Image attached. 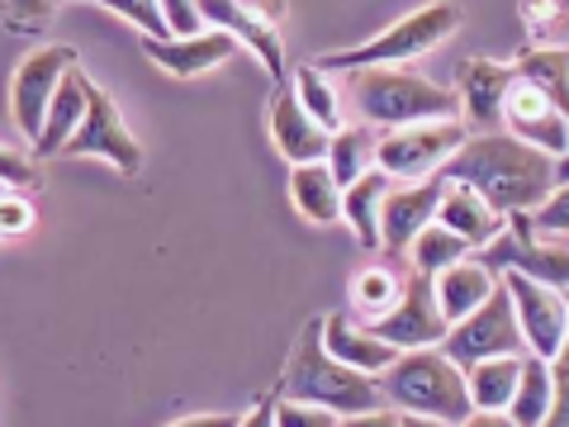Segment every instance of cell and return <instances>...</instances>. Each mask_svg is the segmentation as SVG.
I'll use <instances>...</instances> for the list:
<instances>
[{"instance_id":"obj_1","label":"cell","mask_w":569,"mask_h":427,"mask_svg":"<svg viewBox=\"0 0 569 427\" xmlns=\"http://www.w3.org/2000/svg\"><path fill=\"white\" fill-rule=\"evenodd\" d=\"M441 176L479 190L498 214H537L556 190V157L512 133H470Z\"/></svg>"},{"instance_id":"obj_2","label":"cell","mask_w":569,"mask_h":427,"mask_svg":"<svg viewBox=\"0 0 569 427\" xmlns=\"http://www.w3.org/2000/svg\"><path fill=\"white\" fill-rule=\"evenodd\" d=\"M284 399H305V404H323L337 418L351 414H370V408L385 404V389L376 376H361V370L342 366L337 356L323 347V318L299 332V342L284 361V380H280Z\"/></svg>"},{"instance_id":"obj_3","label":"cell","mask_w":569,"mask_h":427,"mask_svg":"<svg viewBox=\"0 0 569 427\" xmlns=\"http://www.w3.org/2000/svg\"><path fill=\"white\" fill-rule=\"evenodd\" d=\"M347 91L370 129H408V123L460 119V96L447 86L413 77L403 67H366L347 71Z\"/></svg>"},{"instance_id":"obj_4","label":"cell","mask_w":569,"mask_h":427,"mask_svg":"<svg viewBox=\"0 0 569 427\" xmlns=\"http://www.w3.org/2000/svg\"><path fill=\"white\" fill-rule=\"evenodd\" d=\"M385 399L399 414H427V418H447V423H466L470 418V389H466V370L441 347H418V351H399V361L380 376Z\"/></svg>"},{"instance_id":"obj_5","label":"cell","mask_w":569,"mask_h":427,"mask_svg":"<svg viewBox=\"0 0 569 427\" xmlns=\"http://www.w3.org/2000/svg\"><path fill=\"white\" fill-rule=\"evenodd\" d=\"M456 24H460V6H451V0H432V6L403 14L399 24L376 33L370 43L318 58V71H366V67H395V62H408V58H422V52H432L441 39H451Z\"/></svg>"},{"instance_id":"obj_6","label":"cell","mask_w":569,"mask_h":427,"mask_svg":"<svg viewBox=\"0 0 569 427\" xmlns=\"http://www.w3.org/2000/svg\"><path fill=\"white\" fill-rule=\"evenodd\" d=\"M522 347L527 342H522V328H518V314H512L503 280L493 285L489 299L470 318L451 324L447 337H441V351H447L460 370L475 361H493V356H522Z\"/></svg>"},{"instance_id":"obj_7","label":"cell","mask_w":569,"mask_h":427,"mask_svg":"<svg viewBox=\"0 0 569 427\" xmlns=\"http://www.w3.org/2000/svg\"><path fill=\"white\" fill-rule=\"evenodd\" d=\"M470 138V129L460 119H441V123H408V129H385L380 148H376V167L389 181H408V176H427L441 171L451 162V152Z\"/></svg>"},{"instance_id":"obj_8","label":"cell","mask_w":569,"mask_h":427,"mask_svg":"<svg viewBox=\"0 0 569 427\" xmlns=\"http://www.w3.org/2000/svg\"><path fill=\"white\" fill-rule=\"evenodd\" d=\"M503 290L512 299V314H518V328H522V342L531 356L541 361H556L560 347L569 342V295L556 290V285H541L522 271H508L503 276Z\"/></svg>"},{"instance_id":"obj_9","label":"cell","mask_w":569,"mask_h":427,"mask_svg":"<svg viewBox=\"0 0 569 427\" xmlns=\"http://www.w3.org/2000/svg\"><path fill=\"white\" fill-rule=\"evenodd\" d=\"M200 14H204V24L233 33L242 48H252L271 81H284L280 0H200Z\"/></svg>"},{"instance_id":"obj_10","label":"cell","mask_w":569,"mask_h":427,"mask_svg":"<svg viewBox=\"0 0 569 427\" xmlns=\"http://www.w3.org/2000/svg\"><path fill=\"white\" fill-rule=\"evenodd\" d=\"M62 157H104V162H114L123 176H138L142 171L138 138L129 133V123L119 119L114 100L104 96L91 77H86V119L77 123V133L67 138Z\"/></svg>"},{"instance_id":"obj_11","label":"cell","mask_w":569,"mask_h":427,"mask_svg":"<svg viewBox=\"0 0 569 427\" xmlns=\"http://www.w3.org/2000/svg\"><path fill=\"white\" fill-rule=\"evenodd\" d=\"M77 67V48L67 43H48V48H33L29 58L14 71V86H10V105H14V123L20 133L33 142L43 133V119H48V105L58 96L62 77Z\"/></svg>"},{"instance_id":"obj_12","label":"cell","mask_w":569,"mask_h":427,"mask_svg":"<svg viewBox=\"0 0 569 427\" xmlns=\"http://www.w3.org/2000/svg\"><path fill=\"white\" fill-rule=\"evenodd\" d=\"M376 337H385L389 347H399V351H418V347H441V337H447V318H441L437 309V290H432V276H422L413 271L403 280V295H399V305L380 314V318H370L366 324Z\"/></svg>"},{"instance_id":"obj_13","label":"cell","mask_w":569,"mask_h":427,"mask_svg":"<svg viewBox=\"0 0 569 427\" xmlns=\"http://www.w3.org/2000/svg\"><path fill=\"white\" fill-rule=\"evenodd\" d=\"M485 266H503V271H522L541 285H556V290H569V247H546L531 238V224H512L503 228L489 252H485Z\"/></svg>"},{"instance_id":"obj_14","label":"cell","mask_w":569,"mask_h":427,"mask_svg":"<svg viewBox=\"0 0 569 427\" xmlns=\"http://www.w3.org/2000/svg\"><path fill=\"white\" fill-rule=\"evenodd\" d=\"M441 190H447V176L441 171L432 176V181H422V186H395L389 190L385 209H380V247H389V252H408L422 228L437 224Z\"/></svg>"},{"instance_id":"obj_15","label":"cell","mask_w":569,"mask_h":427,"mask_svg":"<svg viewBox=\"0 0 569 427\" xmlns=\"http://www.w3.org/2000/svg\"><path fill=\"white\" fill-rule=\"evenodd\" d=\"M518 67H503V62H489V58H470L460 67V115H466V129L470 133H498L503 123V96Z\"/></svg>"},{"instance_id":"obj_16","label":"cell","mask_w":569,"mask_h":427,"mask_svg":"<svg viewBox=\"0 0 569 427\" xmlns=\"http://www.w3.org/2000/svg\"><path fill=\"white\" fill-rule=\"evenodd\" d=\"M238 48L242 43L233 33H223L213 24L204 33H194V39H142V52H148L162 71H171V77H200V71L228 62Z\"/></svg>"},{"instance_id":"obj_17","label":"cell","mask_w":569,"mask_h":427,"mask_svg":"<svg viewBox=\"0 0 569 427\" xmlns=\"http://www.w3.org/2000/svg\"><path fill=\"white\" fill-rule=\"evenodd\" d=\"M271 138H276V148L284 152V162L305 167V162H323L332 133L305 110V105H299L295 91H280L271 100Z\"/></svg>"},{"instance_id":"obj_18","label":"cell","mask_w":569,"mask_h":427,"mask_svg":"<svg viewBox=\"0 0 569 427\" xmlns=\"http://www.w3.org/2000/svg\"><path fill=\"white\" fill-rule=\"evenodd\" d=\"M437 224L451 228L456 238H466L470 247H485V242H493L508 228V214H498L479 190L460 186V181H447V190H441V205H437Z\"/></svg>"},{"instance_id":"obj_19","label":"cell","mask_w":569,"mask_h":427,"mask_svg":"<svg viewBox=\"0 0 569 427\" xmlns=\"http://www.w3.org/2000/svg\"><path fill=\"white\" fill-rule=\"evenodd\" d=\"M323 347H328L342 366L361 370V376H385V370L399 361V347H389L385 337H376L370 328H356L347 314L323 318Z\"/></svg>"},{"instance_id":"obj_20","label":"cell","mask_w":569,"mask_h":427,"mask_svg":"<svg viewBox=\"0 0 569 427\" xmlns=\"http://www.w3.org/2000/svg\"><path fill=\"white\" fill-rule=\"evenodd\" d=\"M493 285L498 280L489 276V266L475 261V257H460L456 266H447V271H437L432 290H437V309H441V318H447V328L460 324V318H470L479 305H485Z\"/></svg>"},{"instance_id":"obj_21","label":"cell","mask_w":569,"mask_h":427,"mask_svg":"<svg viewBox=\"0 0 569 427\" xmlns=\"http://www.w3.org/2000/svg\"><path fill=\"white\" fill-rule=\"evenodd\" d=\"M81 119H86V77L71 67L62 77V86H58V96H52V105H48V119H43V133L33 138V152L58 157L67 148V138L77 133Z\"/></svg>"},{"instance_id":"obj_22","label":"cell","mask_w":569,"mask_h":427,"mask_svg":"<svg viewBox=\"0 0 569 427\" xmlns=\"http://www.w3.org/2000/svg\"><path fill=\"white\" fill-rule=\"evenodd\" d=\"M389 190H395V186H389V176L380 167L366 171L361 181L342 190V219L351 224V234L361 238L366 252H376V247H380V209H385Z\"/></svg>"},{"instance_id":"obj_23","label":"cell","mask_w":569,"mask_h":427,"mask_svg":"<svg viewBox=\"0 0 569 427\" xmlns=\"http://www.w3.org/2000/svg\"><path fill=\"white\" fill-rule=\"evenodd\" d=\"M290 195L309 224H332L342 219V186L328 171V162H305L290 171Z\"/></svg>"},{"instance_id":"obj_24","label":"cell","mask_w":569,"mask_h":427,"mask_svg":"<svg viewBox=\"0 0 569 427\" xmlns=\"http://www.w3.org/2000/svg\"><path fill=\"white\" fill-rule=\"evenodd\" d=\"M376 148H380V133L370 123H351V129H337L328 138V171L337 176V186H356L366 171H376Z\"/></svg>"},{"instance_id":"obj_25","label":"cell","mask_w":569,"mask_h":427,"mask_svg":"<svg viewBox=\"0 0 569 427\" xmlns=\"http://www.w3.org/2000/svg\"><path fill=\"white\" fill-rule=\"evenodd\" d=\"M550 404H556V370L541 356H522V376L518 389H512L508 418L518 427H541L550 418Z\"/></svg>"},{"instance_id":"obj_26","label":"cell","mask_w":569,"mask_h":427,"mask_svg":"<svg viewBox=\"0 0 569 427\" xmlns=\"http://www.w3.org/2000/svg\"><path fill=\"white\" fill-rule=\"evenodd\" d=\"M522 376V356H493V361H475L466 366V389L475 408H508L512 389Z\"/></svg>"},{"instance_id":"obj_27","label":"cell","mask_w":569,"mask_h":427,"mask_svg":"<svg viewBox=\"0 0 569 427\" xmlns=\"http://www.w3.org/2000/svg\"><path fill=\"white\" fill-rule=\"evenodd\" d=\"M413 271H422V276H437V271H447V266H456L460 257L470 252V242L466 238H456L451 228H441V224H427L422 234L413 238Z\"/></svg>"},{"instance_id":"obj_28","label":"cell","mask_w":569,"mask_h":427,"mask_svg":"<svg viewBox=\"0 0 569 427\" xmlns=\"http://www.w3.org/2000/svg\"><path fill=\"white\" fill-rule=\"evenodd\" d=\"M295 96H299V105L323 123L328 133H337L342 129V100H337V91H332V81L323 77L318 67H299V77H295Z\"/></svg>"},{"instance_id":"obj_29","label":"cell","mask_w":569,"mask_h":427,"mask_svg":"<svg viewBox=\"0 0 569 427\" xmlns=\"http://www.w3.org/2000/svg\"><path fill=\"white\" fill-rule=\"evenodd\" d=\"M399 295H403V280L395 271H385V266H366L361 276L351 280V299H356V309L370 314V318H380L399 305Z\"/></svg>"},{"instance_id":"obj_30","label":"cell","mask_w":569,"mask_h":427,"mask_svg":"<svg viewBox=\"0 0 569 427\" xmlns=\"http://www.w3.org/2000/svg\"><path fill=\"white\" fill-rule=\"evenodd\" d=\"M86 6H104L114 10L119 20H129L133 29H142V39H171V29L157 10V0H86Z\"/></svg>"},{"instance_id":"obj_31","label":"cell","mask_w":569,"mask_h":427,"mask_svg":"<svg viewBox=\"0 0 569 427\" xmlns=\"http://www.w3.org/2000/svg\"><path fill=\"white\" fill-rule=\"evenodd\" d=\"M342 418L323 404H305V399H284L276 404V427H337Z\"/></svg>"},{"instance_id":"obj_32","label":"cell","mask_w":569,"mask_h":427,"mask_svg":"<svg viewBox=\"0 0 569 427\" xmlns=\"http://www.w3.org/2000/svg\"><path fill=\"white\" fill-rule=\"evenodd\" d=\"M157 10H162L171 39H194V33H204L200 0H157Z\"/></svg>"},{"instance_id":"obj_33","label":"cell","mask_w":569,"mask_h":427,"mask_svg":"<svg viewBox=\"0 0 569 427\" xmlns=\"http://www.w3.org/2000/svg\"><path fill=\"white\" fill-rule=\"evenodd\" d=\"M531 234H569V181L550 190V200L531 214Z\"/></svg>"},{"instance_id":"obj_34","label":"cell","mask_w":569,"mask_h":427,"mask_svg":"<svg viewBox=\"0 0 569 427\" xmlns=\"http://www.w3.org/2000/svg\"><path fill=\"white\" fill-rule=\"evenodd\" d=\"M33 219H39V214H33L29 195H0V238H24Z\"/></svg>"},{"instance_id":"obj_35","label":"cell","mask_w":569,"mask_h":427,"mask_svg":"<svg viewBox=\"0 0 569 427\" xmlns=\"http://www.w3.org/2000/svg\"><path fill=\"white\" fill-rule=\"evenodd\" d=\"M43 176L39 167H33V157L24 152H10V148H0V186H14V190H33Z\"/></svg>"},{"instance_id":"obj_36","label":"cell","mask_w":569,"mask_h":427,"mask_svg":"<svg viewBox=\"0 0 569 427\" xmlns=\"http://www.w3.org/2000/svg\"><path fill=\"white\" fill-rule=\"evenodd\" d=\"M0 6H6L14 29H43L52 10H58V0H0Z\"/></svg>"},{"instance_id":"obj_37","label":"cell","mask_w":569,"mask_h":427,"mask_svg":"<svg viewBox=\"0 0 569 427\" xmlns=\"http://www.w3.org/2000/svg\"><path fill=\"white\" fill-rule=\"evenodd\" d=\"M541 427H569V342L556 356V404H550V418Z\"/></svg>"},{"instance_id":"obj_38","label":"cell","mask_w":569,"mask_h":427,"mask_svg":"<svg viewBox=\"0 0 569 427\" xmlns=\"http://www.w3.org/2000/svg\"><path fill=\"white\" fill-rule=\"evenodd\" d=\"M337 427H403L399 423V408H370V414H351Z\"/></svg>"},{"instance_id":"obj_39","label":"cell","mask_w":569,"mask_h":427,"mask_svg":"<svg viewBox=\"0 0 569 427\" xmlns=\"http://www.w3.org/2000/svg\"><path fill=\"white\" fill-rule=\"evenodd\" d=\"M456 427H518L503 408H470V418L466 423H456Z\"/></svg>"},{"instance_id":"obj_40","label":"cell","mask_w":569,"mask_h":427,"mask_svg":"<svg viewBox=\"0 0 569 427\" xmlns=\"http://www.w3.org/2000/svg\"><path fill=\"white\" fill-rule=\"evenodd\" d=\"M238 423H242L238 414H194V418H181L171 427H238Z\"/></svg>"},{"instance_id":"obj_41","label":"cell","mask_w":569,"mask_h":427,"mask_svg":"<svg viewBox=\"0 0 569 427\" xmlns=\"http://www.w3.org/2000/svg\"><path fill=\"white\" fill-rule=\"evenodd\" d=\"M238 427H276V399H261L252 414H247Z\"/></svg>"},{"instance_id":"obj_42","label":"cell","mask_w":569,"mask_h":427,"mask_svg":"<svg viewBox=\"0 0 569 427\" xmlns=\"http://www.w3.org/2000/svg\"><path fill=\"white\" fill-rule=\"evenodd\" d=\"M399 423H403V427H456V423H447V418H427V414H399Z\"/></svg>"}]
</instances>
